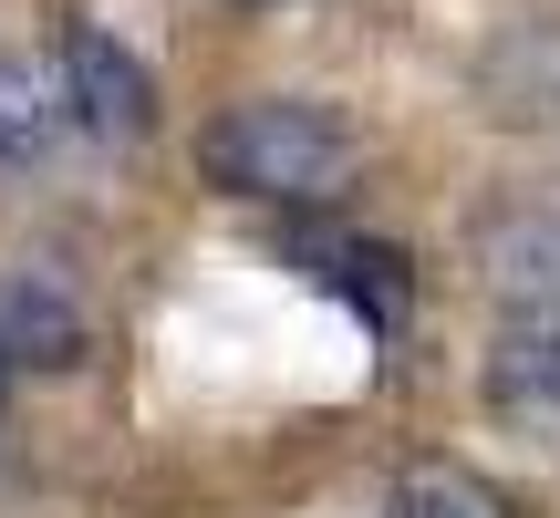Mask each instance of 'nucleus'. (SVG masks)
<instances>
[{"label":"nucleus","mask_w":560,"mask_h":518,"mask_svg":"<svg viewBox=\"0 0 560 518\" xmlns=\"http://www.w3.org/2000/svg\"><path fill=\"white\" fill-rule=\"evenodd\" d=\"M353 166H363L353 125L312 94H240L198 125V177L249 208H332Z\"/></svg>","instance_id":"1"},{"label":"nucleus","mask_w":560,"mask_h":518,"mask_svg":"<svg viewBox=\"0 0 560 518\" xmlns=\"http://www.w3.org/2000/svg\"><path fill=\"white\" fill-rule=\"evenodd\" d=\"M52 94H62V125H83V136H104V145H136L145 125H156V73H145V52H125L104 21H73V32H62Z\"/></svg>","instance_id":"2"},{"label":"nucleus","mask_w":560,"mask_h":518,"mask_svg":"<svg viewBox=\"0 0 560 518\" xmlns=\"http://www.w3.org/2000/svg\"><path fill=\"white\" fill-rule=\"evenodd\" d=\"M478 395L509 436L529 446H560V301L550 311H499L488 332V363H478Z\"/></svg>","instance_id":"3"},{"label":"nucleus","mask_w":560,"mask_h":518,"mask_svg":"<svg viewBox=\"0 0 560 518\" xmlns=\"http://www.w3.org/2000/svg\"><path fill=\"white\" fill-rule=\"evenodd\" d=\"M83 353H94V311H83L73 280H62L52 259L0 270V363H11V374H73Z\"/></svg>","instance_id":"4"},{"label":"nucleus","mask_w":560,"mask_h":518,"mask_svg":"<svg viewBox=\"0 0 560 518\" xmlns=\"http://www.w3.org/2000/svg\"><path fill=\"white\" fill-rule=\"evenodd\" d=\"M467 249H478V280L499 291V311H550V301H560V208L509 198V208L478 219Z\"/></svg>","instance_id":"5"},{"label":"nucleus","mask_w":560,"mask_h":518,"mask_svg":"<svg viewBox=\"0 0 560 518\" xmlns=\"http://www.w3.org/2000/svg\"><path fill=\"white\" fill-rule=\"evenodd\" d=\"M291 259H301V270H312L332 301H353L374 332H395L405 301H416V270H405L384 239H342V228H332V239H291Z\"/></svg>","instance_id":"6"},{"label":"nucleus","mask_w":560,"mask_h":518,"mask_svg":"<svg viewBox=\"0 0 560 518\" xmlns=\"http://www.w3.org/2000/svg\"><path fill=\"white\" fill-rule=\"evenodd\" d=\"M52 145H62V94H52V73L21 62V52H0V177H32Z\"/></svg>","instance_id":"7"},{"label":"nucleus","mask_w":560,"mask_h":518,"mask_svg":"<svg viewBox=\"0 0 560 518\" xmlns=\"http://www.w3.org/2000/svg\"><path fill=\"white\" fill-rule=\"evenodd\" d=\"M384 518H509V508L488 498L467 467H405L395 498H384Z\"/></svg>","instance_id":"8"},{"label":"nucleus","mask_w":560,"mask_h":518,"mask_svg":"<svg viewBox=\"0 0 560 518\" xmlns=\"http://www.w3.org/2000/svg\"><path fill=\"white\" fill-rule=\"evenodd\" d=\"M0 395H11V363H0Z\"/></svg>","instance_id":"9"}]
</instances>
